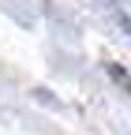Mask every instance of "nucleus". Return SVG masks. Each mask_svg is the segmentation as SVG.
<instances>
[{"mask_svg": "<svg viewBox=\"0 0 131 135\" xmlns=\"http://www.w3.org/2000/svg\"><path fill=\"white\" fill-rule=\"evenodd\" d=\"M124 30H127V34H131V19H124Z\"/></svg>", "mask_w": 131, "mask_h": 135, "instance_id": "f257e3e1", "label": "nucleus"}]
</instances>
